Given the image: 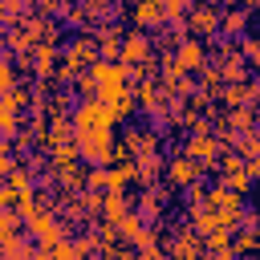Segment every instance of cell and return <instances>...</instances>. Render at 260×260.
<instances>
[{
	"label": "cell",
	"instance_id": "18",
	"mask_svg": "<svg viewBox=\"0 0 260 260\" xmlns=\"http://www.w3.org/2000/svg\"><path fill=\"white\" fill-rule=\"evenodd\" d=\"M244 24H248L244 12H223V24H219V28H223V32H240Z\"/></svg>",
	"mask_w": 260,
	"mask_h": 260
},
{
	"label": "cell",
	"instance_id": "21",
	"mask_svg": "<svg viewBox=\"0 0 260 260\" xmlns=\"http://www.w3.org/2000/svg\"><path fill=\"white\" fill-rule=\"evenodd\" d=\"M252 252H256V236H248V232H244V236L236 240V256H252Z\"/></svg>",
	"mask_w": 260,
	"mask_h": 260
},
{
	"label": "cell",
	"instance_id": "5",
	"mask_svg": "<svg viewBox=\"0 0 260 260\" xmlns=\"http://www.w3.org/2000/svg\"><path fill=\"white\" fill-rule=\"evenodd\" d=\"M175 61H179V69H183V73H199V69H207V65H203V45H199V41H191V37L179 45Z\"/></svg>",
	"mask_w": 260,
	"mask_h": 260
},
{
	"label": "cell",
	"instance_id": "23",
	"mask_svg": "<svg viewBox=\"0 0 260 260\" xmlns=\"http://www.w3.org/2000/svg\"><path fill=\"white\" fill-rule=\"evenodd\" d=\"M138 260H167L162 252H158V244L150 240V244H142V252H138Z\"/></svg>",
	"mask_w": 260,
	"mask_h": 260
},
{
	"label": "cell",
	"instance_id": "17",
	"mask_svg": "<svg viewBox=\"0 0 260 260\" xmlns=\"http://www.w3.org/2000/svg\"><path fill=\"white\" fill-rule=\"evenodd\" d=\"M0 85H4V98H8V93H16V89H12V85H16V65H12V61H4V65H0Z\"/></svg>",
	"mask_w": 260,
	"mask_h": 260
},
{
	"label": "cell",
	"instance_id": "3",
	"mask_svg": "<svg viewBox=\"0 0 260 260\" xmlns=\"http://www.w3.org/2000/svg\"><path fill=\"white\" fill-rule=\"evenodd\" d=\"M24 228H28V236H32L41 248H57V244L65 240V236H61V223H57L49 211H37V215H32Z\"/></svg>",
	"mask_w": 260,
	"mask_h": 260
},
{
	"label": "cell",
	"instance_id": "2",
	"mask_svg": "<svg viewBox=\"0 0 260 260\" xmlns=\"http://www.w3.org/2000/svg\"><path fill=\"white\" fill-rule=\"evenodd\" d=\"M114 122H118L114 110L102 106V102H81L77 114H73V126H77V130H110Z\"/></svg>",
	"mask_w": 260,
	"mask_h": 260
},
{
	"label": "cell",
	"instance_id": "9",
	"mask_svg": "<svg viewBox=\"0 0 260 260\" xmlns=\"http://www.w3.org/2000/svg\"><path fill=\"white\" fill-rule=\"evenodd\" d=\"M219 73H223V81L240 85V81H244V73H248V61H244V53H223V61H219Z\"/></svg>",
	"mask_w": 260,
	"mask_h": 260
},
{
	"label": "cell",
	"instance_id": "8",
	"mask_svg": "<svg viewBox=\"0 0 260 260\" xmlns=\"http://www.w3.org/2000/svg\"><path fill=\"white\" fill-rule=\"evenodd\" d=\"M122 45H126V37H118V28H102V32H98V53H102V61L122 57Z\"/></svg>",
	"mask_w": 260,
	"mask_h": 260
},
{
	"label": "cell",
	"instance_id": "4",
	"mask_svg": "<svg viewBox=\"0 0 260 260\" xmlns=\"http://www.w3.org/2000/svg\"><path fill=\"white\" fill-rule=\"evenodd\" d=\"M146 61H150V37H146V32H130L126 45H122V65L138 69V65H146Z\"/></svg>",
	"mask_w": 260,
	"mask_h": 260
},
{
	"label": "cell",
	"instance_id": "6",
	"mask_svg": "<svg viewBox=\"0 0 260 260\" xmlns=\"http://www.w3.org/2000/svg\"><path fill=\"white\" fill-rule=\"evenodd\" d=\"M187 158H199V167H203V162H215V158H219L215 138H211V134H191V138H187Z\"/></svg>",
	"mask_w": 260,
	"mask_h": 260
},
{
	"label": "cell",
	"instance_id": "10",
	"mask_svg": "<svg viewBox=\"0 0 260 260\" xmlns=\"http://www.w3.org/2000/svg\"><path fill=\"white\" fill-rule=\"evenodd\" d=\"M102 207H106V219H110V228H114V223L122 228V223L130 219V195H106V203H102Z\"/></svg>",
	"mask_w": 260,
	"mask_h": 260
},
{
	"label": "cell",
	"instance_id": "12",
	"mask_svg": "<svg viewBox=\"0 0 260 260\" xmlns=\"http://www.w3.org/2000/svg\"><path fill=\"white\" fill-rule=\"evenodd\" d=\"M134 20H138V24H167V4L146 0V4H138V8H134Z\"/></svg>",
	"mask_w": 260,
	"mask_h": 260
},
{
	"label": "cell",
	"instance_id": "24",
	"mask_svg": "<svg viewBox=\"0 0 260 260\" xmlns=\"http://www.w3.org/2000/svg\"><path fill=\"white\" fill-rule=\"evenodd\" d=\"M248 122H252V114H248V110H236V114L228 118V126H248Z\"/></svg>",
	"mask_w": 260,
	"mask_h": 260
},
{
	"label": "cell",
	"instance_id": "13",
	"mask_svg": "<svg viewBox=\"0 0 260 260\" xmlns=\"http://www.w3.org/2000/svg\"><path fill=\"white\" fill-rule=\"evenodd\" d=\"M195 175H199V162H191L187 154L171 162V179H175V183H183V187H195Z\"/></svg>",
	"mask_w": 260,
	"mask_h": 260
},
{
	"label": "cell",
	"instance_id": "16",
	"mask_svg": "<svg viewBox=\"0 0 260 260\" xmlns=\"http://www.w3.org/2000/svg\"><path fill=\"white\" fill-rule=\"evenodd\" d=\"M248 183H252V175H248V171L223 175V187H228V191H236V195H244V191H248Z\"/></svg>",
	"mask_w": 260,
	"mask_h": 260
},
{
	"label": "cell",
	"instance_id": "19",
	"mask_svg": "<svg viewBox=\"0 0 260 260\" xmlns=\"http://www.w3.org/2000/svg\"><path fill=\"white\" fill-rule=\"evenodd\" d=\"M16 232H20V215L16 211H4L0 215V236H16Z\"/></svg>",
	"mask_w": 260,
	"mask_h": 260
},
{
	"label": "cell",
	"instance_id": "20",
	"mask_svg": "<svg viewBox=\"0 0 260 260\" xmlns=\"http://www.w3.org/2000/svg\"><path fill=\"white\" fill-rule=\"evenodd\" d=\"M4 187H12V191H16V195H28V175H24V171H12V175H8V183H4Z\"/></svg>",
	"mask_w": 260,
	"mask_h": 260
},
{
	"label": "cell",
	"instance_id": "11",
	"mask_svg": "<svg viewBox=\"0 0 260 260\" xmlns=\"http://www.w3.org/2000/svg\"><path fill=\"white\" fill-rule=\"evenodd\" d=\"M118 232H122V236H126V240H134V244H138V248H142V244H150V240H154V232H150V228H146V223H142V215H138V211H130V219H126V223H122V228H118Z\"/></svg>",
	"mask_w": 260,
	"mask_h": 260
},
{
	"label": "cell",
	"instance_id": "1",
	"mask_svg": "<svg viewBox=\"0 0 260 260\" xmlns=\"http://www.w3.org/2000/svg\"><path fill=\"white\" fill-rule=\"evenodd\" d=\"M77 154L85 158V162H110L114 158V138H110V130H77Z\"/></svg>",
	"mask_w": 260,
	"mask_h": 260
},
{
	"label": "cell",
	"instance_id": "15",
	"mask_svg": "<svg viewBox=\"0 0 260 260\" xmlns=\"http://www.w3.org/2000/svg\"><path fill=\"white\" fill-rule=\"evenodd\" d=\"M223 223H219V215L215 211H195V236H211V232H219Z\"/></svg>",
	"mask_w": 260,
	"mask_h": 260
},
{
	"label": "cell",
	"instance_id": "22",
	"mask_svg": "<svg viewBox=\"0 0 260 260\" xmlns=\"http://www.w3.org/2000/svg\"><path fill=\"white\" fill-rule=\"evenodd\" d=\"M244 61L260 65V41H256V37H248V41H244Z\"/></svg>",
	"mask_w": 260,
	"mask_h": 260
},
{
	"label": "cell",
	"instance_id": "7",
	"mask_svg": "<svg viewBox=\"0 0 260 260\" xmlns=\"http://www.w3.org/2000/svg\"><path fill=\"white\" fill-rule=\"evenodd\" d=\"M219 24H223V16H219L215 8H195V12H191V20H187V28H191V32H215Z\"/></svg>",
	"mask_w": 260,
	"mask_h": 260
},
{
	"label": "cell",
	"instance_id": "26",
	"mask_svg": "<svg viewBox=\"0 0 260 260\" xmlns=\"http://www.w3.org/2000/svg\"><path fill=\"white\" fill-rule=\"evenodd\" d=\"M248 175H252V179L260 175V158H248Z\"/></svg>",
	"mask_w": 260,
	"mask_h": 260
},
{
	"label": "cell",
	"instance_id": "25",
	"mask_svg": "<svg viewBox=\"0 0 260 260\" xmlns=\"http://www.w3.org/2000/svg\"><path fill=\"white\" fill-rule=\"evenodd\" d=\"M183 12H187L183 0H167V16H183Z\"/></svg>",
	"mask_w": 260,
	"mask_h": 260
},
{
	"label": "cell",
	"instance_id": "14",
	"mask_svg": "<svg viewBox=\"0 0 260 260\" xmlns=\"http://www.w3.org/2000/svg\"><path fill=\"white\" fill-rule=\"evenodd\" d=\"M53 61H57V49H53V45H41V49L32 53V69H37V73H53Z\"/></svg>",
	"mask_w": 260,
	"mask_h": 260
}]
</instances>
